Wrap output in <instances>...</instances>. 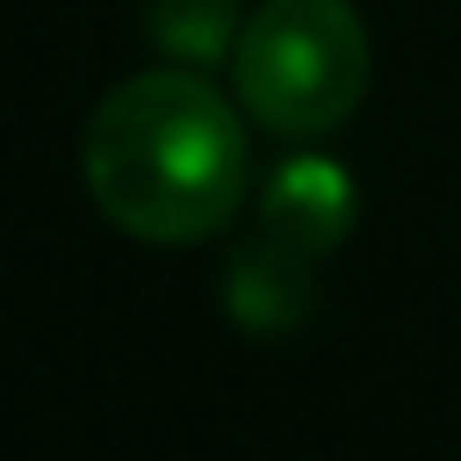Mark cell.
<instances>
[{
  "mask_svg": "<svg viewBox=\"0 0 461 461\" xmlns=\"http://www.w3.org/2000/svg\"><path fill=\"white\" fill-rule=\"evenodd\" d=\"M83 184L121 234L190 247L247 196V127L203 70H140L89 114Z\"/></svg>",
  "mask_w": 461,
  "mask_h": 461,
  "instance_id": "cell-1",
  "label": "cell"
},
{
  "mask_svg": "<svg viewBox=\"0 0 461 461\" xmlns=\"http://www.w3.org/2000/svg\"><path fill=\"white\" fill-rule=\"evenodd\" d=\"M234 95L278 140L335 133L373 83V45L354 0H259L234 45Z\"/></svg>",
  "mask_w": 461,
  "mask_h": 461,
  "instance_id": "cell-2",
  "label": "cell"
},
{
  "mask_svg": "<svg viewBox=\"0 0 461 461\" xmlns=\"http://www.w3.org/2000/svg\"><path fill=\"white\" fill-rule=\"evenodd\" d=\"M354 209H360V196H354L348 171L322 152H297L259 184V234L303 259L335 253L354 234Z\"/></svg>",
  "mask_w": 461,
  "mask_h": 461,
  "instance_id": "cell-3",
  "label": "cell"
},
{
  "mask_svg": "<svg viewBox=\"0 0 461 461\" xmlns=\"http://www.w3.org/2000/svg\"><path fill=\"white\" fill-rule=\"evenodd\" d=\"M310 266H316V259H303V253H291V247H278V240H266V234L247 240V247L228 259V272H221L228 322H234L240 335H297V329L316 316V303H322Z\"/></svg>",
  "mask_w": 461,
  "mask_h": 461,
  "instance_id": "cell-4",
  "label": "cell"
},
{
  "mask_svg": "<svg viewBox=\"0 0 461 461\" xmlns=\"http://www.w3.org/2000/svg\"><path fill=\"white\" fill-rule=\"evenodd\" d=\"M240 26H247L240 0H146V39L184 70L234 64Z\"/></svg>",
  "mask_w": 461,
  "mask_h": 461,
  "instance_id": "cell-5",
  "label": "cell"
}]
</instances>
